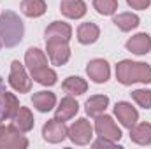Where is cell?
I'll use <instances>...</instances> for the list:
<instances>
[{
	"label": "cell",
	"mask_w": 151,
	"mask_h": 149,
	"mask_svg": "<svg viewBox=\"0 0 151 149\" xmlns=\"http://www.w3.org/2000/svg\"><path fill=\"white\" fill-rule=\"evenodd\" d=\"M2 46H4V44H2V40H0V49H2Z\"/></svg>",
	"instance_id": "30"
},
{
	"label": "cell",
	"mask_w": 151,
	"mask_h": 149,
	"mask_svg": "<svg viewBox=\"0 0 151 149\" xmlns=\"http://www.w3.org/2000/svg\"><path fill=\"white\" fill-rule=\"evenodd\" d=\"M60 11L65 18L79 19L86 14V4H84V0H62Z\"/></svg>",
	"instance_id": "14"
},
{
	"label": "cell",
	"mask_w": 151,
	"mask_h": 149,
	"mask_svg": "<svg viewBox=\"0 0 151 149\" xmlns=\"http://www.w3.org/2000/svg\"><path fill=\"white\" fill-rule=\"evenodd\" d=\"M46 40H60V42H69L72 37V28L65 21H53L46 32H44Z\"/></svg>",
	"instance_id": "12"
},
{
	"label": "cell",
	"mask_w": 151,
	"mask_h": 149,
	"mask_svg": "<svg viewBox=\"0 0 151 149\" xmlns=\"http://www.w3.org/2000/svg\"><path fill=\"white\" fill-rule=\"evenodd\" d=\"M130 139L139 144V146H148L151 144V125L150 123H135L130 128Z\"/></svg>",
	"instance_id": "20"
},
{
	"label": "cell",
	"mask_w": 151,
	"mask_h": 149,
	"mask_svg": "<svg viewBox=\"0 0 151 149\" xmlns=\"http://www.w3.org/2000/svg\"><path fill=\"white\" fill-rule=\"evenodd\" d=\"M69 135V128L65 126V121H60L56 117L49 119L44 126H42V137L46 142L51 144H58L62 140H65Z\"/></svg>",
	"instance_id": "8"
},
{
	"label": "cell",
	"mask_w": 151,
	"mask_h": 149,
	"mask_svg": "<svg viewBox=\"0 0 151 149\" xmlns=\"http://www.w3.org/2000/svg\"><path fill=\"white\" fill-rule=\"evenodd\" d=\"M113 23L121 30V32H130V30H134V28L139 27L141 19H139V16L134 14V12H119L118 16L113 18Z\"/></svg>",
	"instance_id": "22"
},
{
	"label": "cell",
	"mask_w": 151,
	"mask_h": 149,
	"mask_svg": "<svg viewBox=\"0 0 151 149\" xmlns=\"http://www.w3.org/2000/svg\"><path fill=\"white\" fill-rule=\"evenodd\" d=\"M79 111V105L72 98V95H67L62 98V102L58 104L56 107V112H55V117L60 119V121H67V119H72Z\"/></svg>",
	"instance_id": "15"
},
{
	"label": "cell",
	"mask_w": 151,
	"mask_h": 149,
	"mask_svg": "<svg viewBox=\"0 0 151 149\" xmlns=\"http://www.w3.org/2000/svg\"><path fill=\"white\" fill-rule=\"evenodd\" d=\"M127 51L134 53V54H148L151 49V37L148 34H137L134 37H130L125 44Z\"/></svg>",
	"instance_id": "13"
},
{
	"label": "cell",
	"mask_w": 151,
	"mask_h": 149,
	"mask_svg": "<svg viewBox=\"0 0 151 149\" xmlns=\"http://www.w3.org/2000/svg\"><path fill=\"white\" fill-rule=\"evenodd\" d=\"M18 109H19L18 98L5 90V84L0 79V125L5 119H12L14 114L18 112Z\"/></svg>",
	"instance_id": "7"
},
{
	"label": "cell",
	"mask_w": 151,
	"mask_h": 149,
	"mask_svg": "<svg viewBox=\"0 0 151 149\" xmlns=\"http://www.w3.org/2000/svg\"><path fill=\"white\" fill-rule=\"evenodd\" d=\"M34 123H35V119H34V114L30 112V109L19 105L18 112H16L14 117H12V125H14L18 130H21L23 133H27V132H30V130L34 128Z\"/></svg>",
	"instance_id": "17"
},
{
	"label": "cell",
	"mask_w": 151,
	"mask_h": 149,
	"mask_svg": "<svg viewBox=\"0 0 151 149\" xmlns=\"http://www.w3.org/2000/svg\"><path fill=\"white\" fill-rule=\"evenodd\" d=\"M62 88H63L65 93H69V95H72V97H79V95L86 93L88 82H86L83 77H79V75H70V77H67V79L62 82Z\"/></svg>",
	"instance_id": "21"
},
{
	"label": "cell",
	"mask_w": 151,
	"mask_h": 149,
	"mask_svg": "<svg viewBox=\"0 0 151 149\" xmlns=\"http://www.w3.org/2000/svg\"><path fill=\"white\" fill-rule=\"evenodd\" d=\"M107 105H109V97H106V95H93V97H90L86 100L84 109H86V114L88 116L97 117L99 114L106 112Z\"/></svg>",
	"instance_id": "19"
},
{
	"label": "cell",
	"mask_w": 151,
	"mask_h": 149,
	"mask_svg": "<svg viewBox=\"0 0 151 149\" xmlns=\"http://www.w3.org/2000/svg\"><path fill=\"white\" fill-rule=\"evenodd\" d=\"M93 130L97 132L99 137L111 139L114 142H119V139H121V135H123L121 130H119V126L114 123V119L111 116L104 114V112L95 117V126H93Z\"/></svg>",
	"instance_id": "5"
},
{
	"label": "cell",
	"mask_w": 151,
	"mask_h": 149,
	"mask_svg": "<svg viewBox=\"0 0 151 149\" xmlns=\"http://www.w3.org/2000/svg\"><path fill=\"white\" fill-rule=\"evenodd\" d=\"M32 104L39 112H49L56 105V95L53 91H37L32 97Z\"/></svg>",
	"instance_id": "16"
},
{
	"label": "cell",
	"mask_w": 151,
	"mask_h": 149,
	"mask_svg": "<svg viewBox=\"0 0 151 149\" xmlns=\"http://www.w3.org/2000/svg\"><path fill=\"white\" fill-rule=\"evenodd\" d=\"M116 79L123 86H130L134 82H151V67L142 62H132V60H121L116 65Z\"/></svg>",
	"instance_id": "1"
},
{
	"label": "cell",
	"mask_w": 151,
	"mask_h": 149,
	"mask_svg": "<svg viewBox=\"0 0 151 149\" xmlns=\"http://www.w3.org/2000/svg\"><path fill=\"white\" fill-rule=\"evenodd\" d=\"M132 98L139 107L151 109V90H135L132 91Z\"/></svg>",
	"instance_id": "27"
},
{
	"label": "cell",
	"mask_w": 151,
	"mask_h": 149,
	"mask_svg": "<svg viewBox=\"0 0 151 149\" xmlns=\"http://www.w3.org/2000/svg\"><path fill=\"white\" fill-rule=\"evenodd\" d=\"M47 5L44 0H21V12L28 18H40Z\"/></svg>",
	"instance_id": "25"
},
{
	"label": "cell",
	"mask_w": 151,
	"mask_h": 149,
	"mask_svg": "<svg viewBox=\"0 0 151 149\" xmlns=\"http://www.w3.org/2000/svg\"><path fill=\"white\" fill-rule=\"evenodd\" d=\"M114 114H116V117H118V121L125 126V128H132L135 123H137V119H139V112L135 107H132V104H128V102H116V105H114Z\"/></svg>",
	"instance_id": "11"
},
{
	"label": "cell",
	"mask_w": 151,
	"mask_h": 149,
	"mask_svg": "<svg viewBox=\"0 0 151 149\" xmlns=\"http://www.w3.org/2000/svg\"><path fill=\"white\" fill-rule=\"evenodd\" d=\"M100 37V28L95 23H81L77 28V40L84 46H90L97 42Z\"/></svg>",
	"instance_id": "18"
},
{
	"label": "cell",
	"mask_w": 151,
	"mask_h": 149,
	"mask_svg": "<svg viewBox=\"0 0 151 149\" xmlns=\"http://www.w3.org/2000/svg\"><path fill=\"white\" fill-rule=\"evenodd\" d=\"M30 72H32V79L39 84H42V86H55L56 81H58L56 72L49 67H40V69L30 70Z\"/></svg>",
	"instance_id": "24"
},
{
	"label": "cell",
	"mask_w": 151,
	"mask_h": 149,
	"mask_svg": "<svg viewBox=\"0 0 151 149\" xmlns=\"http://www.w3.org/2000/svg\"><path fill=\"white\" fill-rule=\"evenodd\" d=\"M93 9L102 16H113L118 11V0H93Z\"/></svg>",
	"instance_id": "26"
},
{
	"label": "cell",
	"mask_w": 151,
	"mask_h": 149,
	"mask_svg": "<svg viewBox=\"0 0 151 149\" xmlns=\"http://www.w3.org/2000/svg\"><path fill=\"white\" fill-rule=\"evenodd\" d=\"M25 65L30 70H35L40 67H47V58L44 54V51H40L39 47H30L25 53Z\"/></svg>",
	"instance_id": "23"
},
{
	"label": "cell",
	"mask_w": 151,
	"mask_h": 149,
	"mask_svg": "<svg viewBox=\"0 0 151 149\" xmlns=\"http://www.w3.org/2000/svg\"><path fill=\"white\" fill-rule=\"evenodd\" d=\"M28 148V139L14 125L4 126L0 133V149H25Z\"/></svg>",
	"instance_id": "4"
},
{
	"label": "cell",
	"mask_w": 151,
	"mask_h": 149,
	"mask_svg": "<svg viewBox=\"0 0 151 149\" xmlns=\"http://www.w3.org/2000/svg\"><path fill=\"white\" fill-rule=\"evenodd\" d=\"M86 74H88V77H90L95 84H104V82H107L109 77H111V67H109V63H107L106 60L95 58V60H91V62L86 65Z\"/></svg>",
	"instance_id": "10"
},
{
	"label": "cell",
	"mask_w": 151,
	"mask_h": 149,
	"mask_svg": "<svg viewBox=\"0 0 151 149\" xmlns=\"http://www.w3.org/2000/svg\"><path fill=\"white\" fill-rule=\"evenodd\" d=\"M25 35V25L21 18L12 12L5 11L0 14V40L5 47H14L18 46Z\"/></svg>",
	"instance_id": "2"
},
{
	"label": "cell",
	"mask_w": 151,
	"mask_h": 149,
	"mask_svg": "<svg viewBox=\"0 0 151 149\" xmlns=\"http://www.w3.org/2000/svg\"><path fill=\"white\" fill-rule=\"evenodd\" d=\"M127 4L132 7V9H137V11H146L150 7L151 0H127Z\"/></svg>",
	"instance_id": "29"
},
{
	"label": "cell",
	"mask_w": 151,
	"mask_h": 149,
	"mask_svg": "<svg viewBox=\"0 0 151 149\" xmlns=\"http://www.w3.org/2000/svg\"><path fill=\"white\" fill-rule=\"evenodd\" d=\"M9 84L18 93H28L32 90V79L28 77L25 65H21L18 60L11 63V74H9Z\"/></svg>",
	"instance_id": "3"
},
{
	"label": "cell",
	"mask_w": 151,
	"mask_h": 149,
	"mask_svg": "<svg viewBox=\"0 0 151 149\" xmlns=\"http://www.w3.org/2000/svg\"><path fill=\"white\" fill-rule=\"evenodd\" d=\"M95 149H100V148H119L118 142H114L111 139H106V137H99L93 144H91Z\"/></svg>",
	"instance_id": "28"
},
{
	"label": "cell",
	"mask_w": 151,
	"mask_h": 149,
	"mask_svg": "<svg viewBox=\"0 0 151 149\" xmlns=\"http://www.w3.org/2000/svg\"><path fill=\"white\" fill-rule=\"evenodd\" d=\"M74 144L77 146H86L90 144V140L93 139V126L90 125L88 119L79 117L77 121H74L69 128V135H67Z\"/></svg>",
	"instance_id": "6"
},
{
	"label": "cell",
	"mask_w": 151,
	"mask_h": 149,
	"mask_svg": "<svg viewBox=\"0 0 151 149\" xmlns=\"http://www.w3.org/2000/svg\"><path fill=\"white\" fill-rule=\"evenodd\" d=\"M46 47H47V56L51 60L53 65L62 67L69 62L70 58V47L69 42H60V40H46Z\"/></svg>",
	"instance_id": "9"
}]
</instances>
